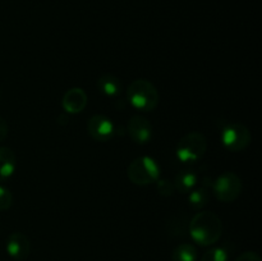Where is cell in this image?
Instances as JSON below:
<instances>
[{
  "label": "cell",
  "instance_id": "6da1fadb",
  "mask_svg": "<svg viewBox=\"0 0 262 261\" xmlns=\"http://www.w3.org/2000/svg\"><path fill=\"white\" fill-rule=\"evenodd\" d=\"M189 234L197 245H214L223 234L222 219L212 211L197 212L189 222Z\"/></svg>",
  "mask_w": 262,
  "mask_h": 261
},
{
  "label": "cell",
  "instance_id": "7a4b0ae2",
  "mask_svg": "<svg viewBox=\"0 0 262 261\" xmlns=\"http://www.w3.org/2000/svg\"><path fill=\"white\" fill-rule=\"evenodd\" d=\"M128 101L141 112H152L159 104V92L147 79H135L127 89Z\"/></svg>",
  "mask_w": 262,
  "mask_h": 261
},
{
  "label": "cell",
  "instance_id": "3957f363",
  "mask_svg": "<svg viewBox=\"0 0 262 261\" xmlns=\"http://www.w3.org/2000/svg\"><path fill=\"white\" fill-rule=\"evenodd\" d=\"M207 150V140L204 133L188 132L184 135L177 143L176 154L177 158L182 163H196L202 156L205 155Z\"/></svg>",
  "mask_w": 262,
  "mask_h": 261
},
{
  "label": "cell",
  "instance_id": "277c9868",
  "mask_svg": "<svg viewBox=\"0 0 262 261\" xmlns=\"http://www.w3.org/2000/svg\"><path fill=\"white\" fill-rule=\"evenodd\" d=\"M127 174L133 184L147 186L160 178V166L150 156H140L128 165Z\"/></svg>",
  "mask_w": 262,
  "mask_h": 261
},
{
  "label": "cell",
  "instance_id": "5b68a950",
  "mask_svg": "<svg viewBox=\"0 0 262 261\" xmlns=\"http://www.w3.org/2000/svg\"><path fill=\"white\" fill-rule=\"evenodd\" d=\"M220 140L227 150L232 153H239L246 150L252 141V135L250 129L242 123H228L222 128Z\"/></svg>",
  "mask_w": 262,
  "mask_h": 261
},
{
  "label": "cell",
  "instance_id": "8992f818",
  "mask_svg": "<svg viewBox=\"0 0 262 261\" xmlns=\"http://www.w3.org/2000/svg\"><path fill=\"white\" fill-rule=\"evenodd\" d=\"M243 189L242 179L233 171H225L220 174L214 183H211V191L215 197L222 202H233L241 196Z\"/></svg>",
  "mask_w": 262,
  "mask_h": 261
},
{
  "label": "cell",
  "instance_id": "52a82bcc",
  "mask_svg": "<svg viewBox=\"0 0 262 261\" xmlns=\"http://www.w3.org/2000/svg\"><path fill=\"white\" fill-rule=\"evenodd\" d=\"M87 132L95 141L106 142L113 138L115 128L112 119L107 118L106 115L95 114L87 122Z\"/></svg>",
  "mask_w": 262,
  "mask_h": 261
},
{
  "label": "cell",
  "instance_id": "ba28073f",
  "mask_svg": "<svg viewBox=\"0 0 262 261\" xmlns=\"http://www.w3.org/2000/svg\"><path fill=\"white\" fill-rule=\"evenodd\" d=\"M127 129L130 140L137 145H146L152 137V125L150 120L142 115H133L128 120Z\"/></svg>",
  "mask_w": 262,
  "mask_h": 261
},
{
  "label": "cell",
  "instance_id": "9c48e42d",
  "mask_svg": "<svg viewBox=\"0 0 262 261\" xmlns=\"http://www.w3.org/2000/svg\"><path fill=\"white\" fill-rule=\"evenodd\" d=\"M7 252L13 260L23 261L30 256L31 242L26 234L20 232H14L8 237L5 243Z\"/></svg>",
  "mask_w": 262,
  "mask_h": 261
},
{
  "label": "cell",
  "instance_id": "30bf717a",
  "mask_svg": "<svg viewBox=\"0 0 262 261\" xmlns=\"http://www.w3.org/2000/svg\"><path fill=\"white\" fill-rule=\"evenodd\" d=\"M87 102H89V97H87L86 91L81 87H73L64 94L61 99V106L69 114H78L83 112L84 107L87 106Z\"/></svg>",
  "mask_w": 262,
  "mask_h": 261
},
{
  "label": "cell",
  "instance_id": "8fae6325",
  "mask_svg": "<svg viewBox=\"0 0 262 261\" xmlns=\"http://www.w3.org/2000/svg\"><path fill=\"white\" fill-rule=\"evenodd\" d=\"M17 168V156L9 147H0V182L13 176Z\"/></svg>",
  "mask_w": 262,
  "mask_h": 261
},
{
  "label": "cell",
  "instance_id": "7c38bea8",
  "mask_svg": "<svg viewBox=\"0 0 262 261\" xmlns=\"http://www.w3.org/2000/svg\"><path fill=\"white\" fill-rule=\"evenodd\" d=\"M96 86L99 91L107 97H115L122 92V83H120L119 78L110 73H105L99 77Z\"/></svg>",
  "mask_w": 262,
  "mask_h": 261
},
{
  "label": "cell",
  "instance_id": "4fadbf2b",
  "mask_svg": "<svg viewBox=\"0 0 262 261\" xmlns=\"http://www.w3.org/2000/svg\"><path fill=\"white\" fill-rule=\"evenodd\" d=\"M210 199H211V186H201L194 187L188 194V202L189 206L193 210H201L202 207L206 206L209 204Z\"/></svg>",
  "mask_w": 262,
  "mask_h": 261
},
{
  "label": "cell",
  "instance_id": "5bb4252c",
  "mask_svg": "<svg viewBox=\"0 0 262 261\" xmlns=\"http://www.w3.org/2000/svg\"><path fill=\"white\" fill-rule=\"evenodd\" d=\"M197 182H199V177L193 170H183L179 171L176 176L174 187H176V191L181 193H189L196 187Z\"/></svg>",
  "mask_w": 262,
  "mask_h": 261
},
{
  "label": "cell",
  "instance_id": "9a60e30c",
  "mask_svg": "<svg viewBox=\"0 0 262 261\" xmlns=\"http://www.w3.org/2000/svg\"><path fill=\"white\" fill-rule=\"evenodd\" d=\"M173 261H197V250L191 243H181L177 246L171 255Z\"/></svg>",
  "mask_w": 262,
  "mask_h": 261
},
{
  "label": "cell",
  "instance_id": "2e32d148",
  "mask_svg": "<svg viewBox=\"0 0 262 261\" xmlns=\"http://www.w3.org/2000/svg\"><path fill=\"white\" fill-rule=\"evenodd\" d=\"M228 252L223 247H212L202 255L201 261H228Z\"/></svg>",
  "mask_w": 262,
  "mask_h": 261
},
{
  "label": "cell",
  "instance_id": "e0dca14e",
  "mask_svg": "<svg viewBox=\"0 0 262 261\" xmlns=\"http://www.w3.org/2000/svg\"><path fill=\"white\" fill-rule=\"evenodd\" d=\"M156 189H158V193L163 197H170L173 196L174 191H176V187L174 183H171L168 179H160L159 178L156 181Z\"/></svg>",
  "mask_w": 262,
  "mask_h": 261
},
{
  "label": "cell",
  "instance_id": "ac0fdd59",
  "mask_svg": "<svg viewBox=\"0 0 262 261\" xmlns=\"http://www.w3.org/2000/svg\"><path fill=\"white\" fill-rule=\"evenodd\" d=\"M12 204H13L12 192L0 184V211H5V210L10 209Z\"/></svg>",
  "mask_w": 262,
  "mask_h": 261
},
{
  "label": "cell",
  "instance_id": "d6986e66",
  "mask_svg": "<svg viewBox=\"0 0 262 261\" xmlns=\"http://www.w3.org/2000/svg\"><path fill=\"white\" fill-rule=\"evenodd\" d=\"M235 261H261V257L255 251H246L242 255L238 256V258Z\"/></svg>",
  "mask_w": 262,
  "mask_h": 261
},
{
  "label": "cell",
  "instance_id": "ffe728a7",
  "mask_svg": "<svg viewBox=\"0 0 262 261\" xmlns=\"http://www.w3.org/2000/svg\"><path fill=\"white\" fill-rule=\"evenodd\" d=\"M8 136V123L4 118L0 117V143L7 138Z\"/></svg>",
  "mask_w": 262,
  "mask_h": 261
}]
</instances>
